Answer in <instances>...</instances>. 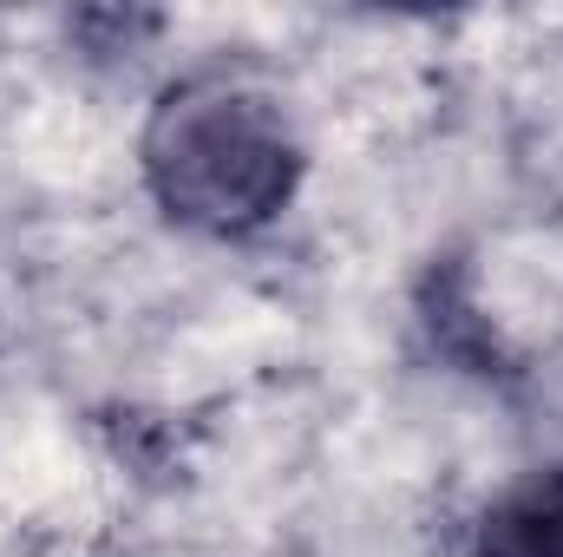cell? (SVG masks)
<instances>
[{"mask_svg":"<svg viewBox=\"0 0 563 557\" xmlns=\"http://www.w3.org/2000/svg\"><path fill=\"white\" fill-rule=\"evenodd\" d=\"M301 139L276 92L243 73H190L139 132L151 204L197 237H256L301 190Z\"/></svg>","mask_w":563,"mask_h":557,"instance_id":"6da1fadb","label":"cell"},{"mask_svg":"<svg viewBox=\"0 0 563 557\" xmlns=\"http://www.w3.org/2000/svg\"><path fill=\"white\" fill-rule=\"evenodd\" d=\"M465 557H563V466L511 479L478 512Z\"/></svg>","mask_w":563,"mask_h":557,"instance_id":"7a4b0ae2","label":"cell"}]
</instances>
